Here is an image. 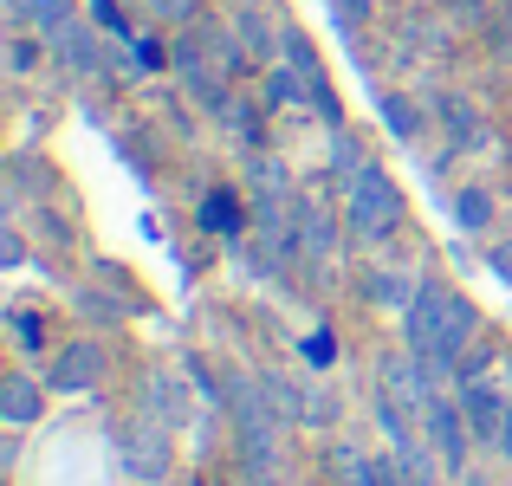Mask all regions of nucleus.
<instances>
[{
    "mask_svg": "<svg viewBox=\"0 0 512 486\" xmlns=\"http://www.w3.org/2000/svg\"><path fill=\"white\" fill-rule=\"evenodd\" d=\"M383 486H409V480H402V474H383Z\"/></svg>",
    "mask_w": 512,
    "mask_h": 486,
    "instance_id": "30",
    "label": "nucleus"
},
{
    "mask_svg": "<svg viewBox=\"0 0 512 486\" xmlns=\"http://www.w3.org/2000/svg\"><path fill=\"white\" fill-rule=\"evenodd\" d=\"M331 13H338V26L350 39L363 33V26H370V13H376V0H331Z\"/></svg>",
    "mask_w": 512,
    "mask_h": 486,
    "instance_id": "21",
    "label": "nucleus"
},
{
    "mask_svg": "<svg viewBox=\"0 0 512 486\" xmlns=\"http://www.w3.org/2000/svg\"><path fill=\"white\" fill-rule=\"evenodd\" d=\"M46 46H52V65L72 72V78H98L104 72V26L98 20H65Z\"/></svg>",
    "mask_w": 512,
    "mask_h": 486,
    "instance_id": "5",
    "label": "nucleus"
},
{
    "mask_svg": "<svg viewBox=\"0 0 512 486\" xmlns=\"http://www.w3.org/2000/svg\"><path fill=\"white\" fill-rule=\"evenodd\" d=\"M286 65L305 78V85H325V59H318V46H312L305 26H286Z\"/></svg>",
    "mask_w": 512,
    "mask_h": 486,
    "instance_id": "18",
    "label": "nucleus"
},
{
    "mask_svg": "<svg viewBox=\"0 0 512 486\" xmlns=\"http://www.w3.org/2000/svg\"><path fill=\"white\" fill-rule=\"evenodd\" d=\"M383 124L396 130L402 143L422 137V111H415V98H402V91H383Z\"/></svg>",
    "mask_w": 512,
    "mask_h": 486,
    "instance_id": "19",
    "label": "nucleus"
},
{
    "mask_svg": "<svg viewBox=\"0 0 512 486\" xmlns=\"http://www.w3.org/2000/svg\"><path fill=\"white\" fill-rule=\"evenodd\" d=\"M175 72H182L188 98H195V104H208L214 117H227V111H234V98H227V65H208V59H201V33L175 46Z\"/></svg>",
    "mask_w": 512,
    "mask_h": 486,
    "instance_id": "8",
    "label": "nucleus"
},
{
    "mask_svg": "<svg viewBox=\"0 0 512 486\" xmlns=\"http://www.w3.org/2000/svg\"><path fill=\"white\" fill-rule=\"evenodd\" d=\"M474 337H480V305L467 299V292H454L448 279L422 273L415 305L402 312V344H409L441 383H454L461 363H467V350H474Z\"/></svg>",
    "mask_w": 512,
    "mask_h": 486,
    "instance_id": "1",
    "label": "nucleus"
},
{
    "mask_svg": "<svg viewBox=\"0 0 512 486\" xmlns=\"http://www.w3.org/2000/svg\"><path fill=\"white\" fill-rule=\"evenodd\" d=\"M150 402L163 409V422H182V409H188L182 389H175V376H156V383H150Z\"/></svg>",
    "mask_w": 512,
    "mask_h": 486,
    "instance_id": "22",
    "label": "nucleus"
},
{
    "mask_svg": "<svg viewBox=\"0 0 512 486\" xmlns=\"http://www.w3.org/2000/svg\"><path fill=\"white\" fill-rule=\"evenodd\" d=\"M454 227H461V234H487L493 227V195L487 188H454Z\"/></svg>",
    "mask_w": 512,
    "mask_h": 486,
    "instance_id": "17",
    "label": "nucleus"
},
{
    "mask_svg": "<svg viewBox=\"0 0 512 486\" xmlns=\"http://www.w3.org/2000/svg\"><path fill=\"white\" fill-rule=\"evenodd\" d=\"M46 383L59 389V396H85V389H98L104 383V344H98V337H72L65 350H52Z\"/></svg>",
    "mask_w": 512,
    "mask_h": 486,
    "instance_id": "7",
    "label": "nucleus"
},
{
    "mask_svg": "<svg viewBox=\"0 0 512 486\" xmlns=\"http://www.w3.org/2000/svg\"><path fill=\"white\" fill-rule=\"evenodd\" d=\"M454 396H461V409H467V428H474V441H480V448H500V422H506V402H512V389L487 383V376H467V383H454Z\"/></svg>",
    "mask_w": 512,
    "mask_h": 486,
    "instance_id": "9",
    "label": "nucleus"
},
{
    "mask_svg": "<svg viewBox=\"0 0 512 486\" xmlns=\"http://www.w3.org/2000/svg\"><path fill=\"white\" fill-rule=\"evenodd\" d=\"M487 266H493V273H500L506 286H512V240H500V247H487Z\"/></svg>",
    "mask_w": 512,
    "mask_h": 486,
    "instance_id": "29",
    "label": "nucleus"
},
{
    "mask_svg": "<svg viewBox=\"0 0 512 486\" xmlns=\"http://www.w3.org/2000/svg\"><path fill=\"white\" fill-rule=\"evenodd\" d=\"M201 227H208V234H240V227H247V208H240L234 188H208V201H201Z\"/></svg>",
    "mask_w": 512,
    "mask_h": 486,
    "instance_id": "16",
    "label": "nucleus"
},
{
    "mask_svg": "<svg viewBox=\"0 0 512 486\" xmlns=\"http://www.w3.org/2000/svg\"><path fill=\"white\" fill-rule=\"evenodd\" d=\"M7 20L13 26H33V33H59L65 20H78V0H7Z\"/></svg>",
    "mask_w": 512,
    "mask_h": 486,
    "instance_id": "13",
    "label": "nucleus"
},
{
    "mask_svg": "<svg viewBox=\"0 0 512 486\" xmlns=\"http://www.w3.org/2000/svg\"><path fill=\"white\" fill-rule=\"evenodd\" d=\"M13 337H20L26 350H39V344H46V331H39V318H33V312H13Z\"/></svg>",
    "mask_w": 512,
    "mask_h": 486,
    "instance_id": "28",
    "label": "nucleus"
},
{
    "mask_svg": "<svg viewBox=\"0 0 512 486\" xmlns=\"http://www.w3.org/2000/svg\"><path fill=\"white\" fill-rule=\"evenodd\" d=\"M299 104H312V85H305L286 59L266 65V111H299Z\"/></svg>",
    "mask_w": 512,
    "mask_h": 486,
    "instance_id": "15",
    "label": "nucleus"
},
{
    "mask_svg": "<svg viewBox=\"0 0 512 486\" xmlns=\"http://www.w3.org/2000/svg\"><path fill=\"white\" fill-rule=\"evenodd\" d=\"M441 117H448V130H454V137H461V143H467V137H480V117H474V111H461V104H454V98L441 104Z\"/></svg>",
    "mask_w": 512,
    "mask_h": 486,
    "instance_id": "24",
    "label": "nucleus"
},
{
    "mask_svg": "<svg viewBox=\"0 0 512 486\" xmlns=\"http://www.w3.org/2000/svg\"><path fill=\"white\" fill-rule=\"evenodd\" d=\"M292 234H299V253H312L318 266H331L344 253V234H350V227H344V208L331 214L325 201L299 195V201H292Z\"/></svg>",
    "mask_w": 512,
    "mask_h": 486,
    "instance_id": "4",
    "label": "nucleus"
},
{
    "mask_svg": "<svg viewBox=\"0 0 512 486\" xmlns=\"http://www.w3.org/2000/svg\"><path fill=\"white\" fill-rule=\"evenodd\" d=\"M150 7V20H163V26H195L201 20V0H143Z\"/></svg>",
    "mask_w": 512,
    "mask_h": 486,
    "instance_id": "20",
    "label": "nucleus"
},
{
    "mask_svg": "<svg viewBox=\"0 0 512 486\" xmlns=\"http://www.w3.org/2000/svg\"><path fill=\"white\" fill-rule=\"evenodd\" d=\"M299 357L312 363V370H331V357H338V337H331V331H312V337L299 344Z\"/></svg>",
    "mask_w": 512,
    "mask_h": 486,
    "instance_id": "23",
    "label": "nucleus"
},
{
    "mask_svg": "<svg viewBox=\"0 0 512 486\" xmlns=\"http://www.w3.org/2000/svg\"><path fill=\"white\" fill-rule=\"evenodd\" d=\"M234 7H266V0H234Z\"/></svg>",
    "mask_w": 512,
    "mask_h": 486,
    "instance_id": "31",
    "label": "nucleus"
},
{
    "mask_svg": "<svg viewBox=\"0 0 512 486\" xmlns=\"http://www.w3.org/2000/svg\"><path fill=\"white\" fill-rule=\"evenodd\" d=\"M415 286H422V279L409 273V266H383V260H370L363 266V299L376 305V312H409L415 305Z\"/></svg>",
    "mask_w": 512,
    "mask_h": 486,
    "instance_id": "11",
    "label": "nucleus"
},
{
    "mask_svg": "<svg viewBox=\"0 0 512 486\" xmlns=\"http://www.w3.org/2000/svg\"><path fill=\"white\" fill-rule=\"evenodd\" d=\"M117 448H124V474H130V480H143V486L169 480V435L156 428V415L130 422L124 435H117Z\"/></svg>",
    "mask_w": 512,
    "mask_h": 486,
    "instance_id": "6",
    "label": "nucleus"
},
{
    "mask_svg": "<svg viewBox=\"0 0 512 486\" xmlns=\"http://www.w3.org/2000/svg\"><path fill=\"white\" fill-rule=\"evenodd\" d=\"M448 13H454V20H467V26H487L493 20L487 0H448Z\"/></svg>",
    "mask_w": 512,
    "mask_h": 486,
    "instance_id": "27",
    "label": "nucleus"
},
{
    "mask_svg": "<svg viewBox=\"0 0 512 486\" xmlns=\"http://www.w3.org/2000/svg\"><path fill=\"white\" fill-rule=\"evenodd\" d=\"M234 39H240V52H247L260 72L286 59V26L266 20V7H234Z\"/></svg>",
    "mask_w": 512,
    "mask_h": 486,
    "instance_id": "10",
    "label": "nucleus"
},
{
    "mask_svg": "<svg viewBox=\"0 0 512 486\" xmlns=\"http://www.w3.org/2000/svg\"><path fill=\"white\" fill-rule=\"evenodd\" d=\"M422 428H428V448L441 454V467H448V474H467V448H474V428H467L461 396L435 389V402L422 409Z\"/></svg>",
    "mask_w": 512,
    "mask_h": 486,
    "instance_id": "3",
    "label": "nucleus"
},
{
    "mask_svg": "<svg viewBox=\"0 0 512 486\" xmlns=\"http://www.w3.org/2000/svg\"><path fill=\"white\" fill-rule=\"evenodd\" d=\"M169 59H175V52L163 46V39H137V65H143V72H163Z\"/></svg>",
    "mask_w": 512,
    "mask_h": 486,
    "instance_id": "25",
    "label": "nucleus"
},
{
    "mask_svg": "<svg viewBox=\"0 0 512 486\" xmlns=\"http://www.w3.org/2000/svg\"><path fill=\"white\" fill-rule=\"evenodd\" d=\"M91 20L104 26V33H117V39H130V26H124V13L111 7V0H91Z\"/></svg>",
    "mask_w": 512,
    "mask_h": 486,
    "instance_id": "26",
    "label": "nucleus"
},
{
    "mask_svg": "<svg viewBox=\"0 0 512 486\" xmlns=\"http://www.w3.org/2000/svg\"><path fill=\"white\" fill-rule=\"evenodd\" d=\"M331 474H338V486H383L389 461H376V454H363L357 441H338V448H331Z\"/></svg>",
    "mask_w": 512,
    "mask_h": 486,
    "instance_id": "14",
    "label": "nucleus"
},
{
    "mask_svg": "<svg viewBox=\"0 0 512 486\" xmlns=\"http://www.w3.org/2000/svg\"><path fill=\"white\" fill-rule=\"evenodd\" d=\"M46 389H52V383H39V376L13 370L7 383H0V422H7V428L39 422V409H46Z\"/></svg>",
    "mask_w": 512,
    "mask_h": 486,
    "instance_id": "12",
    "label": "nucleus"
},
{
    "mask_svg": "<svg viewBox=\"0 0 512 486\" xmlns=\"http://www.w3.org/2000/svg\"><path fill=\"white\" fill-rule=\"evenodd\" d=\"M402 221H409V201H402L396 175H389L383 162H363V169L344 182V227H350V240L383 247V240L402 234Z\"/></svg>",
    "mask_w": 512,
    "mask_h": 486,
    "instance_id": "2",
    "label": "nucleus"
}]
</instances>
